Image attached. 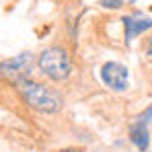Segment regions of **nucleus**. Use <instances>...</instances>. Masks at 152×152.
Returning a JSON list of instances; mask_svg holds the SVG:
<instances>
[{
  "label": "nucleus",
  "mask_w": 152,
  "mask_h": 152,
  "mask_svg": "<svg viewBox=\"0 0 152 152\" xmlns=\"http://www.w3.org/2000/svg\"><path fill=\"white\" fill-rule=\"evenodd\" d=\"M15 86L21 93V97L25 99V103L29 107H33L35 111L58 113L62 109V97L48 84H41L33 78H21L15 82Z\"/></svg>",
  "instance_id": "1"
},
{
  "label": "nucleus",
  "mask_w": 152,
  "mask_h": 152,
  "mask_svg": "<svg viewBox=\"0 0 152 152\" xmlns=\"http://www.w3.org/2000/svg\"><path fill=\"white\" fill-rule=\"evenodd\" d=\"M37 66L50 80H56V82L66 80L72 72V60H70L68 51L64 48H58V45L41 51L39 60H37Z\"/></svg>",
  "instance_id": "2"
},
{
  "label": "nucleus",
  "mask_w": 152,
  "mask_h": 152,
  "mask_svg": "<svg viewBox=\"0 0 152 152\" xmlns=\"http://www.w3.org/2000/svg\"><path fill=\"white\" fill-rule=\"evenodd\" d=\"M31 66H33V56L29 51H23L19 56H12L0 62V76L10 82H17L21 78H29Z\"/></svg>",
  "instance_id": "3"
},
{
  "label": "nucleus",
  "mask_w": 152,
  "mask_h": 152,
  "mask_svg": "<svg viewBox=\"0 0 152 152\" xmlns=\"http://www.w3.org/2000/svg\"><path fill=\"white\" fill-rule=\"evenodd\" d=\"M127 76H129L127 68L124 64H117V62H107L101 68V80L117 93L127 91Z\"/></svg>",
  "instance_id": "4"
},
{
  "label": "nucleus",
  "mask_w": 152,
  "mask_h": 152,
  "mask_svg": "<svg viewBox=\"0 0 152 152\" xmlns=\"http://www.w3.org/2000/svg\"><path fill=\"white\" fill-rule=\"evenodd\" d=\"M152 29V19L142 15H129L124 17V31H126V43H129L136 35H142L144 31Z\"/></svg>",
  "instance_id": "5"
},
{
  "label": "nucleus",
  "mask_w": 152,
  "mask_h": 152,
  "mask_svg": "<svg viewBox=\"0 0 152 152\" xmlns=\"http://www.w3.org/2000/svg\"><path fill=\"white\" fill-rule=\"evenodd\" d=\"M129 140L136 144V148L140 152H146L148 146H150V132H148V126H146V124H140V121L132 124V127H129Z\"/></svg>",
  "instance_id": "6"
},
{
  "label": "nucleus",
  "mask_w": 152,
  "mask_h": 152,
  "mask_svg": "<svg viewBox=\"0 0 152 152\" xmlns=\"http://www.w3.org/2000/svg\"><path fill=\"white\" fill-rule=\"evenodd\" d=\"M99 6H103V8H121L124 0H99Z\"/></svg>",
  "instance_id": "7"
},
{
  "label": "nucleus",
  "mask_w": 152,
  "mask_h": 152,
  "mask_svg": "<svg viewBox=\"0 0 152 152\" xmlns=\"http://www.w3.org/2000/svg\"><path fill=\"white\" fill-rule=\"evenodd\" d=\"M138 121H140V124H146V126L152 124V105L144 111V113H142V115H140V117H138Z\"/></svg>",
  "instance_id": "8"
},
{
  "label": "nucleus",
  "mask_w": 152,
  "mask_h": 152,
  "mask_svg": "<svg viewBox=\"0 0 152 152\" xmlns=\"http://www.w3.org/2000/svg\"><path fill=\"white\" fill-rule=\"evenodd\" d=\"M146 56H148V60L152 62V37H150V41H148V48H146Z\"/></svg>",
  "instance_id": "9"
},
{
  "label": "nucleus",
  "mask_w": 152,
  "mask_h": 152,
  "mask_svg": "<svg viewBox=\"0 0 152 152\" xmlns=\"http://www.w3.org/2000/svg\"><path fill=\"white\" fill-rule=\"evenodd\" d=\"M62 152H78V150H74V148H66V150H62Z\"/></svg>",
  "instance_id": "10"
}]
</instances>
